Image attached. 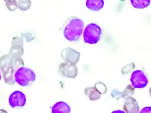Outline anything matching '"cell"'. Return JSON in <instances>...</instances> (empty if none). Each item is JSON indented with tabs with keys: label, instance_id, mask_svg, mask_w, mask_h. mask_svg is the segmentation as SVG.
<instances>
[{
	"label": "cell",
	"instance_id": "cell-13",
	"mask_svg": "<svg viewBox=\"0 0 151 113\" xmlns=\"http://www.w3.org/2000/svg\"><path fill=\"white\" fill-rule=\"evenodd\" d=\"M133 6L137 9H144L150 4V0H130Z\"/></svg>",
	"mask_w": 151,
	"mask_h": 113
},
{
	"label": "cell",
	"instance_id": "cell-9",
	"mask_svg": "<svg viewBox=\"0 0 151 113\" xmlns=\"http://www.w3.org/2000/svg\"><path fill=\"white\" fill-rule=\"evenodd\" d=\"M80 54L71 48H67L63 51V58L65 61L70 62L72 63H77L79 59Z\"/></svg>",
	"mask_w": 151,
	"mask_h": 113
},
{
	"label": "cell",
	"instance_id": "cell-8",
	"mask_svg": "<svg viewBox=\"0 0 151 113\" xmlns=\"http://www.w3.org/2000/svg\"><path fill=\"white\" fill-rule=\"evenodd\" d=\"M111 96L112 98L118 100L120 98H125L127 97H131L134 94V88L130 84L127 85L123 92H120L117 89H114L111 91Z\"/></svg>",
	"mask_w": 151,
	"mask_h": 113
},
{
	"label": "cell",
	"instance_id": "cell-4",
	"mask_svg": "<svg viewBox=\"0 0 151 113\" xmlns=\"http://www.w3.org/2000/svg\"><path fill=\"white\" fill-rule=\"evenodd\" d=\"M130 81L134 88H145L148 83L147 75L142 70H136L132 72Z\"/></svg>",
	"mask_w": 151,
	"mask_h": 113
},
{
	"label": "cell",
	"instance_id": "cell-12",
	"mask_svg": "<svg viewBox=\"0 0 151 113\" xmlns=\"http://www.w3.org/2000/svg\"><path fill=\"white\" fill-rule=\"evenodd\" d=\"M85 94L91 101H96L100 99L101 94L94 87H87L84 90Z\"/></svg>",
	"mask_w": 151,
	"mask_h": 113
},
{
	"label": "cell",
	"instance_id": "cell-15",
	"mask_svg": "<svg viewBox=\"0 0 151 113\" xmlns=\"http://www.w3.org/2000/svg\"><path fill=\"white\" fill-rule=\"evenodd\" d=\"M135 67V64L133 62H131L126 66H124L122 69V74L124 75L126 74H128Z\"/></svg>",
	"mask_w": 151,
	"mask_h": 113
},
{
	"label": "cell",
	"instance_id": "cell-7",
	"mask_svg": "<svg viewBox=\"0 0 151 113\" xmlns=\"http://www.w3.org/2000/svg\"><path fill=\"white\" fill-rule=\"evenodd\" d=\"M123 108L127 113H137L139 111V107L137 101L132 97L125 98Z\"/></svg>",
	"mask_w": 151,
	"mask_h": 113
},
{
	"label": "cell",
	"instance_id": "cell-11",
	"mask_svg": "<svg viewBox=\"0 0 151 113\" xmlns=\"http://www.w3.org/2000/svg\"><path fill=\"white\" fill-rule=\"evenodd\" d=\"M87 8L91 11H99L104 6V0H87Z\"/></svg>",
	"mask_w": 151,
	"mask_h": 113
},
{
	"label": "cell",
	"instance_id": "cell-14",
	"mask_svg": "<svg viewBox=\"0 0 151 113\" xmlns=\"http://www.w3.org/2000/svg\"><path fill=\"white\" fill-rule=\"evenodd\" d=\"M94 87L101 94H104L107 91L106 86L104 84H103L101 82H98L96 83Z\"/></svg>",
	"mask_w": 151,
	"mask_h": 113
},
{
	"label": "cell",
	"instance_id": "cell-2",
	"mask_svg": "<svg viewBox=\"0 0 151 113\" xmlns=\"http://www.w3.org/2000/svg\"><path fill=\"white\" fill-rule=\"evenodd\" d=\"M15 81L22 87H29L35 80V73L30 68L22 67L19 68L14 75Z\"/></svg>",
	"mask_w": 151,
	"mask_h": 113
},
{
	"label": "cell",
	"instance_id": "cell-6",
	"mask_svg": "<svg viewBox=\"0 0 151 113\" xmlns=\"http://www.w3.org/2000/svg\"><path fill=\"white\" fill-rule=\"evenodd\" d=\"M60 71H61L62 76L74 78L77 74V68L72 62L62 63L60 65Z\"/></svg>",
	"mask_w": 151,
	"mask_h": 113
},
{
	"label": "cell",
	"instance_id": "cell-5",
	"mask_svg": "<svg viewBox=\"0 0 151 113\" xmlns=\"http://www.w3.org/2000/svg\"><path fill=\"white\" fill-rule=\"evenodd\" d=\"M9 105L14 108L17 107H23L26 102V97L21 91H16L13 92L8 98Z\"/></svg>",
	"mask_w": 151,
	"mask_h": 113
},
{
	"label": "cell",
	"instance_id": "cell-1",
	"mask_svg": "<svg viewBox=\"0 0 151 113\" xmlns=\"http://www.w3.org/2000/svg\"><path fill=\"white\" fill-rule=\"evenodd\" d=\"M83 27L84 22L81 18L77 16L70 17L63 24V34L68 41L77 42L81 38Z\"/></svg>",
	"mask_w": 151,
	"mask_h": 113
},
{
	"label": "cell",
	"instance_id": "cell-17",
	"mask_svg": "<svg viewBox=\"0 0 151 113\" xmlns=\"http://www.w3.org/2000/svg\"><path fill=\"white\" fill-rule=\"evenodd\" d=\"M149 94H150V96L151 97V87H150L149 88Z\"/></svg>",
	"mask_w": 151,
	"mask_h": 113
},
{
	"label": "cell",
	"instance_id": "cell-3",
	"mask_svg": "<svg viewBox=\"0 0 151 113\" xmlns=\"http://www.w3.org/2000/svg\"><path fill=\"white\" fill-rule=\"evenodd\" d=\"M102 30L96 23H91L87 25L84 32L83 38L85 43L90 44H97L101 39Z\"/></svg>",
	"mask_w": 151,
	"mask_h": 113
},
{
	"label": "cell",
	"instance_id": "cell-18",
	"mask_svg": "<svg viewBox=\"0 0 151 113\" xmlns=\"http://www.w3.org/2000/svg\"><path fill=\"white\" fill-rule=\"evenodd\" d=\"M1 72H0V80H1Z\"/></svg>",
	"mask_w": 151,
	"mask_h": 113
},
{
	"label": "cell",
	"instance_id": "cell-16",
	"mask_svg": "<svg viewBox=\"0 0 151 113\" xmlns=\"http://www.w3.org/2000/svg\"><path fill=\"white\" fill-rule=\"evenodd\" d=\"M140 112H149L151 113V107H145L143 108L141 111Z\"/></svg>",
	"mask_w": 151,
	"mask_h": 113
},
{
	"label": "cell",
	"instance_id": "cell-10",
	"mask_svg": "<svg viewBox=\"0 0 151 113\" xmlns=\"http://www.w3.org/2000/svg\"><path fill=\"white\" fill-rule=\"evenodd\" d=\"M70 112V107L66 102L59 101L56 102L51 107V112L52 113H68Z\"/></svg>",
	"mask_w": 151,
	"mask_h": 113
}]
</instances>
